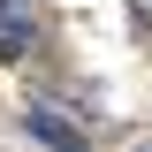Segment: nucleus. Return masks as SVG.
Segmentation results:
<instances>
[{"mask_svg":"<svg viewBox=\"0 0 152 152\" xmlns=\"http://www.w3.org/2000/svg\"><path fill=\"white\" fill-rule=\"evenodd\" d=\"M23 129H31V145H46V152H91V137L76 129L61 107H46V99H31V107H23Z\"/></svg>","mask_w":152,"mask_h":152,"instance_id":"nucleus-1","label":"nucleus"},{"mask_svg":"<svg viewBox=\"0 0 152 152\" xmlns=\"http://www.w3.org/2000/svg\"><path fill=\"white\" fill-rule=\"evenodd\" d=\"M38 38H31V15H0V61H23Z\"/></svg>","mask_w":152,"mask_h":152,"instance_id":"nucleus-2","label":"nucleus"}]
</instances>
